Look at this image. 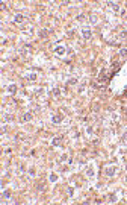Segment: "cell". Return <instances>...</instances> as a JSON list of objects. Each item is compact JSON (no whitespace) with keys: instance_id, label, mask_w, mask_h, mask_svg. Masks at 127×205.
Here are the masks:
<instances>
[{"instance_id":"1","label":"cell","mask_w":127,"mask_h":205,"mask_svg":"<svg viewBox=\"0 0 127 205\" xmlns=\"http://www.w3.org/2000/svg\"><path fill=\"white\" fill-rule=\"evenodd\" d=\"M115 173H117V167H115V166H114V167H106V169H105V175H106V176H114Z\"/></svg>"},{"instance_id":"2","label":"cell","mask_w":127,"mask_h":205,"mask_svg":"<svg viewBox=\"0 0 127 205\" xmlns=\"http://www.w3.org/2000/svg\"><path fill=\"white\" fill-rule=\"evenodd\" d=\"M30 52H32V46L30 44H24L21 47V50H20V53H23V55H29Z\"/></svg>"},{"instance_id":"3","label":"cell","mask_w":127,"mask_h":205,"mask_svg":"<svg viewBox=\"0 0 127 205\" xmlns=\"http://www.w3.org/2000/svg\"><path fill=\"white\" fill-rule=\"evenodd\" d=\"M82 35H83V38H85V40H89V38L92 36V32H91L89 29H86V27H85V29H82Z\"/></svg>"},{"instance_id":"4","label":"cell","mask_w":127,"mask_h":205,"mask_svg":"<svg viewBox=\"0 0 127 205\" xmlns=\"http://www.w3.org/2000/svg\"><path fill=\"white\" fill-rule=\"evenodd\" d=\"M65 50H67V49H65L64 46H58V47L55 49V53L59 55V56H62V55H65Z\"/></svg>"},{"instance_id":"5","label":"cell","mask_w":127,"mask_h":205,"mask_svg":"<svg viewBox=\"0 0 127 205\" xmlns=\"http://www.w3.org/2000/svg\"><path fill=\"white\" fill-rule=\"evenodd\" d=\"M62 120H64V116L62 114H56V116L52 117V123H61Z\"/></svg>"},{"instance_id":"6","label":"cell","mask_w":127,"mask_h":205,"mask_svg":"<svg viewBox=\"0 0 127 205\" xmlns=\"http://www.w3.org/2000/svg\"><path fill=\"white\" fill-rule=\"evenodd\" d=\"M62 138H64L62 135L55 137V138H53V141H52V144H53V146H61V144H62Z\"/></svg>"},{"instance_id":"7","label":"cell","mask_w":127,"mask_h":205,"mask_svg":"<svg viewBox=\"0 0 127 205\" xmlns=\"http://www.w3.org/2000/svg\"><path fill=\"white\" fill-rule=\"evenodd\" d=\"M23 21H24V17H23L21 14H17V15L14 17V23H15V24H21Z\"/></svg>"},{"instance_id":"8","label":"cell","mask_w":127,"mask_h":205,"mask_svg":"<svg viewBox=\"0 0 127 205\" xmlns=\"http://www.w3.org/2000/svg\"><path fill=\"white\" fill-rule=\"evenodd\" d=\"M32 117H33V114L29 111V113H26V114L21 117V122H29V120H32Z\"/></svg>"},{"instance_id":"9","label":"cell","mask_w":127,"mask_h":205,"mask_svg":"<svg viewBox=\"0 0 127 205\" xmlns=\"http://www.w3.org/2000/svg\"><path fill=\"white\" fill-rule=\"evenodd\" d=\"M118 199H117V195L115 193H111L109 196H108V202H111V204H115Z\"/></svg>"},{"instance_id":"10","label":"cell","mask_w":127,"mask_h":205,"mask_svg":"<svg viewBox=\"0 0 127 205\" xmlns=\"http://www.w3.org/2000/svg\"><path fill=\"white\" fill-rule=\"evenodd\" d=\"M8 93H9V94H15V93H17V85H15V84L9 85V87H8Z\"/></svg>"},{"instance_id":"11","label":"cell","mask_w":127,"mask_h":205,"mask_svg":"<svg viewBox=\"0 0 127 205\" xmlns=\"http://www.w3.org/2000/svg\"><path fill=\"white\" fill-rule=\"evenodd\" d=\"M108 5H109L111 8H114L115 11H118V9H120V5H118V3H115V2H108Z\"/></svg>"},{"instance_id":"12","label":"cell","mask_w":127,"mask_h":205,"mask_svg":"<svg viewBox=\"0 0 127 205\" xmlns=\"http://www.w3.org/2000/svg\"><path fill=\"white\" fill-rule=\"evenodd\" d=\"M11 196V192L9 190H3V193H2V199H8Z\"/></svg>"},{"instance_id":"13","label":"cell","mask_w":127,"mask_h":205,"mask_svg":"<svg viewBox=\"0 0 127 205\" xmlns=\"http://www.w3.org/2000/svg\"><path fill=\"white\" fill-rule=\"evenodd\" d=\"M86 176H89V178L94 176V169H92V167H88V169H86Z\"/></svg>"},{"instance_id":"14","label":"cell","mask_w":127,"mask_h":205,"mask_svg":"<svg viewBox=\"0 0 127 205\" xmlns=\"http://www.w3.org/2000/svg\"><path fill=\"white\" fill-rule=\"evenodd\" d=\"M120 55H121L123 58H126V56H127V47H123V49H120Z\"/></svg>"},{"instance_id":"15","label":"cell","mask_w":127,"mask_h":205,"mask_svg":"<svg viewBox=\"0 0 127 205\" xmlns=\"http://www.w3.org/2000/svg\"><path fill=\"white\" fill-rule=\"evenodd\" d=\"M56 179H58V176H56L55 173H52V175H50V178H48V181H50V182H56Z\"/></svg>"},{"instance_id":"16","label":"cell","mask_w":127,"mask_h":205,"mask_svg":"<svg viewBox=\"0 0 127 205\" xmlns=\"http://www.w3.org/2000/svg\"><path fill=\"white\" fill-rule=\"evenodd\" d=\"M36 189H38V192H42V190L45 189V184H42V182H39V184L36 185Z\"/></svg>"},{"instance_id":"17","label":"cell","mask_w":127,"mask_h":205,"mask_svg":"<svg viewBox=\"0 0 127 205\" xmlns=\"http://www.w3.org/2000/svg\"><path fill=\"white\" fill-rule=\"evenodd\" d=\"M38 35H39L41 38H45V36H47V32H45V30H39V33H38Z\"/></svg>"},{"instance_id":"18","label":"cell","mask_w":127,"mask_h":205,"mask_svg":"<svg viewBox=\"0 0 127 205\" xmlns=\"http://www.w3.org/2000/svg\"><path fill=\"white\" fill-rule=\"evenodd\" d=\"M27 79H29V81H35V79H36V74H35V73H32V74H29V76H27Z\"/></svg>"},{"instance_id":"19","label":"cell","mask_w":127,"mask_h":205,"mask_svg":"<svg viewBox=\"0 0 127 205\" xmlns=\"http://www.w3.org/2000/svg\"><path fill=\"white\" fill-rule=\"evenodd\" d=\"M120 38H126L127 36V30H123V32H120V35H118Z\"/></svg>"},{"instance_id":"20","label":"cell","mask_w":127,"mask_h":205,"mask_svg":"<svg viewBox=\"0 0 127 205\" xmlns=\"http://www.w3.org/2000/svg\"><path fill=\"white\" fill-rule=\"evenodd\" d=\"M0 9H2V11H5V9H6V3H5V2H2V3H0Z\"/></svg>"},{"instance_id":"21","label":"cell","mask_w":127,"mask_h":205,"mask_svg":"<svg viewBox=\"0 0 127 205\" xmlns=\"http://www.w3.org/2000/svg\"><path fill=\"white\" fill-rule=\"evenodd\" d=\"M68 84H70V85H74V84H77V81H76V79H70Z\"/></svg>"},{"instance_id":"22","label":"cell","mask_w":127,"mask_h":205,"mask_svg":"<svg viewBox=\"0 0 127 205\" xmlns=\"http://www.w3.org/2000/svg\"><path fill=\"white\" fill-rule=\"evenodd\" d=\"M53 94H55V96H58V94H59V90H58V88H55V91H53Z\"/></svg>"},{"instance_id":"23","label":"cell","mask_w":127,"mask_h":205,"mask_svg":"<svg viewBox=\"0 0 127 205\" xmlns=\"http://www.w3.org/2000/svg\"><path fill=\"white\" fill-rule=\"evenodd\" d=\"M29 175H32V176H33V175H35V170H33V169H30V170H29Z\"/></svg>"},{"instance_id":"24","label":"cell","mask_w":127,"mask_h":205,"mask_svg":"<svg viewBox=\"0 0 127 205\" xmlns=\"http://www.w3.org/2000/svg\"><path fill=\"white\" fill-rule=\"evenodd\" d=\"M123 141H127V132L123 135Z\"/></svg>"},{"instance_id":"25","label":"cell","mask_w":127,"mask_h":205,"mask_svg":"<svg viewBox=\"0 0 127 205\" xmlns=\"http://www.w3.org/2000/svg\"><path fill=\"white\" fill-rule=\"evenodd\" d=\"M124 96H127V90H126V93H124Z\"/></svg>"},{"instance_id":"26","label":"cell","mask_w":127,"mask_h":205,"mask_svg":"<svg viewBox=\"0 0 127 205\" xmlns=\"http://www.w3.org/2000/svg\"><path fill=\"white\" fill-rule=\"evenodd\" d=\"M126 170H127V166H126Z\"/></svg>"}]
</instances>
